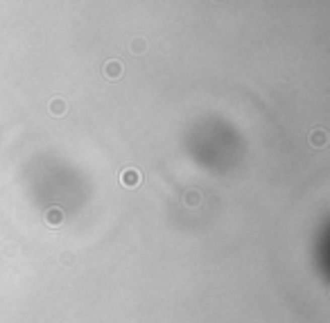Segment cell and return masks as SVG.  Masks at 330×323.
Wrapping results in <instances>:
<instances>
[{"mask_svg": "<svg viewBox=\"0 0 330 323\" xmlns=\"http://www.w3.org/2000/svg\"><path fill=\"white\" fill-rule=\"evenodd\" d=\"M43 222L48 224L50 228L61 226V222H63V210L59 208V206H52V208H48V210H45V215H43Z\"/></svg>", "mask_w": 330, "mask_h": 323, "instance_id": "obj_1", "label": "cell"}, {"mask_svg": "<svg viewBox=\"0 0 330 323\" xmlns=\"http://www.w3.org/2000/svg\"><path fill=\"white\" fill-rule=\"evenodd\" d=\"M141 172L136 170V167H127V170H122V174H120V181H122V185H127V188H136L138 183H141Z\"/></svg>", "mask_w": 330, "mask_h": 323, "instance_id": "obj_2", "label": "cell"}, {"mask_svg": "<svg viewBox=\"0 0 330 323\" xmlns=\"http://www.w3.org/2000/svg\"><path fill=\"white\" fill-rule=\"evenodd\" d=\"M308 143L312 145V147H326V143H328V134H326L323 129H314L312 134H310Z\"/></svg>", "mask_w": 330, "mask_h": 323, "instance_id": "obj_3", "label": "cell"}, {"mask_svg": "<svg viewBox=\"0 0 330 323\" xmlns=\"http://www.w3.org/2000/svg\"><path fill=\"white\" fill-rule=\"evenodd\" d=\"M104 75L109 79H118L120 75H122V63L115 61V59H111V61L104 63Z\"/></svg>", "mask_w": 330, "mask_h": 323, "instance_id": "obj_4", "label": "cell"}, {"mask_svg": "<svg viewBox=\"0 0 330 323\" xmlns=\"http://www.w3.org/2000/svg\"><path fill=\"white\" fill-rule=\"evenodd\" d=\"M66 111H68V104L63 97H54V100L50 102V113L52 115H66Z\"/></svg>", "mask_w": 330, "mask_h": 323, "instance_id": "obj_5", "label": "cell"}, {"mask_svg": "<svg viewBox=\"0 0 330 323\" xmlns=\"http://www.w3.org/2000/svg\"><path fill=\"white\" fill-rule=\"evenodd\" d=\"M199 204H202V195H199L197 190H190V192L183 195V206H188V208H199Z\"/></svg>", "mask_w": 330, "mask_h": 323, "instance_id": "obj_6", "label": "cell"}, {"mask_svg": "<svg viewBox=\"0 0 330 323\" xmlns=\"http://www.w3.org/2000/svg\"><path fill=\"white\" fill-rule=\"evenodd\" d=\"M145 48H147V41L143 39V36H136V39H131V48H129V50H131L134 54H143V52H145Z\"/></svg>", "mask_w": 330, "mask_h": 323, "instance_id": "obj_7", "label": "cell"}, {"mask_svg": "<svg viewBox=\"0 0 330 323\" xmlns=\"http://www.w3.org/2000/svg\"><path fill=\"white\" fill-rule=\"evenodd\" d=\"M59 260H61L63 265H73V262H75V255H73L71 251H63V253L59 255Z\"/></svg>", "mask_w": 330, "mask_h": 323, "instance_id": "obj_8", "label": "cell"}]
</instances>
